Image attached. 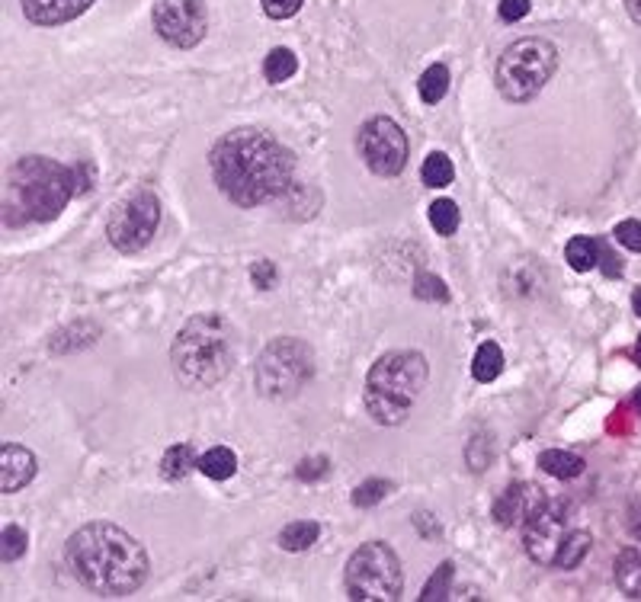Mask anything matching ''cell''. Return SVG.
Segmentation results:
<instances>
[{"mask_svg":"<svg viewBox=\"0 0 641 602\" xmlns=\"http://www.w3.org/2000/svg\"><path fill=\"white\" fill-rule=\"evenodd\" d=\"M590 545H593V538H590V532H581V529H574V532H568V538H565V545H561V551H558V558H555V567H561V570H574L577 564H581V561L587 558V551H590Z\"/></svg>","mask_w":641,"mask_h":602,"instance_id":"484cf974","label":"cell"},{"mask_svg":"<svg viewBox=\"0 0 641 602\" xmlns=\"http://www.w3.org/2000/svg\"><path fill=\"white\" fill-rule=\"evenodd\" d=\"M388 490H392V481H382V478H372L366 484H359L353 490V506H359V510H366V506H375V503H382L388 497Z\"/></svg>","mask_w":641,"mask_h":602,"instance_id":"f546056e","label":"cell"},{"mask_svg":"<svg viewBox=\"0 0 641 602\" xmlns=\"http://www.w3.org/2000/svg\"><path fill=\"white\" fill-rule=\"evenodd\" d=\"M77 193V180L71 167H61L49 157L29 154L20 157L7 173L4 186V221L10 228L45 225L58 218Z\"/></svg>","mask_w":641,"mask_h":602,"instance_id":"3957f363","label":"cell"},{"mask_svg":"<svg viewBox=\"0 0 641 602\" xmlns=\"http://www.w3.org/2000/svg\"><path fill=\"white\" fill-rule=\"evenodd\" d=\"M315 375V353L299 337H276L267 350L260 353L254 382L260 394L273 401L295 398Z\"/></svg>","mask_w":641,"mask_h":602,"instance_id":"52a82bcc","label":"cell"},{"mask_svg":"<svg viewBox=\"0 0 641 602\" xmlns=\"http://www.w3.org/2000/svg\"><path fill=\"white\" fill-rule=\"evenodd\" d=\"M600 263H603V273H606L609 279L622 276V260L616 257L613 250H609V244H606V241H600Z\"/></svg>","mask_w":641,"mask_h":602,"instance_id":"8d00e7d4","label":"cell"},{"mask_svg":"<svg viewBox=\"0 0 641 602\" xmlns=\"http://www.w3.org/2000/svg\"><path fill=\"white\" fill-rule=\"evenodd\" d=\"M26 545H29L26 532L17 526V522H10V526H4V532H0V561L4 564L20 561L26 554Z\"/></svg>","mask_w":641,"mask_h":602,"instance_id":"83f0119b","label":"cell"},{"mask_svg":"<svg viewBox=\"0 0 641 602\" xmlns=\"http://www.w3.org/2000/svg\"><path fill=\"white\" fill-rule=\"evenodd\" d=\"M71 574L100 596H129L148 580V551L113 522H87L68 538Z\"/></svg>","mask_w":641,"mask_h":602,"instance_id":"7a4b0ae2","label":"cell"},{"mask_svg":"<svg viewBox=\"0 0 641 602\" xmlns=\"http://www.w3.org/2000/svg\"><path fill=\"white\" fill-rule=\"evenodd\" d=\"M568 506L561 500L542 497L536 503V510L526 516L523 522V542H526V554L542 567H555V558L561 545L568 538Z\"/></svg>","mask_w":641,"mask_h":602,"instance_id":"8fae6325","label":"cell"},{"mask_svg":"<svg viewBox=\"0 0 641 602\" xmlns=\"http://www.w3.org/2000/svg\"><path fill=\"white\" fill-rule=\"evenodd\" d=\"M196 468L212 481H228L231 474L238 471V455H234L228 446H212L206 455H199Z\"/></svg>","mask_w":641,"mask_h":602,"instance_id":"ffe728a7","label":"cell"},{"mask_svg":"<svg viewBox=\"0 0 641 602\" xmlns=\"http://www.w3.org/2000/svg\"><path fill=\"white\" fill-rule=\"evenodd\" d=\"M635 401H638V407H641V391H638V398H635Z\"/></svg>","mask_w":641,"mask_h":602,"instance_id":"b9f144b4","label":"cell"},{"mask_svg":"<svg viewBox=\"0 0 641 602\" xmlns=\"http://www.w3.org/2000/svg\"><path fill=\"white\" fill-rule=\"evenodd\" d=\"M209 167L222 196L241 209H257L292 189L295 157L263 129H234L215 141Z\"/></svg>","mask_w":641,"mask_h":602,"instance_id":"6da1fadb","label":"cell"},{"mask_svg":"<svg viewBox=\"0 0 641 602\" xmlns=\"http://www.w3.org/2000/svg\"><path fill=\"white\" fill-rule=\"evenodd\" d=\"M318 535H321L318 522L299 519V522H289V526L279 532V545H283L286 551H308L318 542Z\"/></svg>","mask_w":641,"mask_h":602,"instance_id":"603a6c76","label":"cell"},{"mask_svg":"<svg viewBox=\"0 0 641 602\" xmlns=\"http://www.w3.org/2000/svg\"><path fill=\"white\" fill-rule=\"evenodd\" d=\"M616 241L622 247H629L635 253H641V221L629 218V221H619L616 225Z\"/></svg>","mask_w":641,"mask_h":602,"instance_id":"1f68e13d","label":"cell"},{"mask_svg":"<svg viewBox=\"0 0 641 602\" xmlns=\"http://www.w3.org/2000/svg\"><path fill=\"white\" fill-rule=\"evenodd\" d=\"M417 90H420V100H424L427 106H436L449 90V68L446 65H430L424 74H420Z\"/></svg>","mask_w":641,"mask_h":602,"instance_id":"cb8c5ba5","label":"cell"},{"mask_svg":"<svg viewBox=\"0 0 641 602\" xmlns=\"http://www.w3.org/2000/svg\"><path fill=\"white\" fill-rule=\"evenodd\" d=\"M632 356H635V362L641 366V337H638V343H635V350H632Z\"/></svg>","mask_w":641,"mask_h":602,"instance_id":"60d3db41","label":"cell"},{"mask_svg":"<svg viewBox=\"0 0 641 602\" xmlns=\"http://www.w3.org/2000/svg\"><path fill=\"white\" fill-rule=\"evenodd\" d=\"M161 228V199L148 186L132 189L113 205V215L106 221V237L119 253L145 250Z\"/></svg>","mask_w":641,"mask_h":602,"instance_id":"9c48e42d","label":"cell"},{"mask_svg":"<svg viewBox=\"0 0 641 602\" xmlns=\"http://www.w3.org/2000/svg\"><path fill=\"white\" fill-rule=\"evenodd\" d=\"M545 497V490H536L529 484H510L500 500L494 503V519L504 529H510L513 522H526V516L536 510V503Z\"/></svg>","mask_w":641,"mask_h":602,"instance_id":"5bb4252c","label":"cell"},{"mask_svg":"<svg viewBox=\"0 0 641 602\" xmlns=\"http://www.w3.org/2000/svg\"><path fill=\"white\" fill-rule=\"evenodd\" d=\"M295 71H299V58H295L292 49H273L267 58H263V77L276 87L292 81Z\"/></svg>","mask_w":641,"mask_h":602,"instance_id":"44dd1931","label":"cell"},{"mask_svg":"<svg viewBox=\"0 0 641 602\" xmlns=\"http://www.w3.org/2000/svg\"><path fill=\"white\" fill-rule=\"evenodd\" d=\"M250 279H254L257 289H273V282H276V266L270 260H257L254 266H250Z\"/></svg>","mask_w":641,"mask_h":602,"instance_id":"e575fe53","label":"cell"},{"mask_svg":"<svg viewBox=\"0 0 641 602\" xmlns=\"http://www.w3.org/2000/svg\"><path fill=\"white\" fill-rule=\"evenodd\" d=\"M565 257H568L574 273H590V269L600 266V241H597V237L577 234V237H571V241H568Z\"/></svg>","mask_w":641,"mask_h":602,"instance_id":"2e32d148","label":"cell"},{"mask_svg":"<svg viewBox=\"0 0 641 602\" xmlns=\"http://www.w3.org/2000/svg\"><path fill=\"white\" fill-rule=\"evenodd\" d=\"M327 468H331V462H327L324 455H315V458H305V462H299V468H295V474H299V481H318L327 474Z\"/></svg>","mask_w":641,"mask_h":602,"instance_id":"836d02e7","label":"cell"},{"mask_svg":"<svg viewBox=\"0 0 641 602\" xmlns=\"http://www.w3.org/2000/svg\"><path fill=\"white\" fill-rule=\"evenodd\" d=\"M632 535H635V538H641V513L632 519Z\"/></svg>","mask_w":641,"mask_h":602,"instance_id":"ab89813d","label":"cell"},{"mask_svg":"<svg viewBox=\"0 0 641 602\" xmlns=\"http://www.w3.org/2000/svg\"><path fill=\"white\" fill-rule=\"evenodd\" d=\"M414 295L424 298V301H446L449 298V289L443 279H436L430 273H420L417 282H414Z\"/></svg>","mask_w":641,"mask_h":602,"instance_id":"4dcf8cb0","label":"cell"},{"mask_svg":"<svg viewBox=\"0 0 641 602\" xmlns=\"http://www.w3.org/2000/svg\"><path fill=\"white\" fill-rule=\"evenodd\" d=\"M347 596L359 602H392L401 596V561L385 542L359 545L347 561Z\"/></svg>","mask_w":641,"mask_h":602,"instance_id":"ba28073f","label":"cell"},{"mask_svg":"<svg viewBox=\"0 0 641 602\" xmlns=\"http://www.w3.org/2000/svg\"><path fill=\"white\" fill-rule=\"evenodd\" d=\"M408 151V135L395 119L375 116L359 129V154L375 177H398L408 167Z\"/></svg>","mask_w":641,"mask_h":602,"instance_id":"30bf717a","label":"cell"},{"mask_svg":"<svg viewBox=\"0 0 641 602\" xmlns=\"http://www.w3.org/2000/svg\"><path fill=\"white\" fill-rule=\"evenodd\" d=\"M500 372H504V350H500L494 340H484L478 350H475V359H472L475 382L488 385V382H494Z\"/></svg>","mask_w":641,"mask_h":602,"instance_id":"d6986e66","label":"cell"},{"mask_svg":"<svg viewBox=\"0 0 641 602\" xmlns=\"http://www.w3.org/2000/svg\"><path fill=\"white\" fill-rule=\"evenodd\" d=\"M302 10V0H263V13L270 20H289Z\"/></svg>","mask_w":641,"mask_h":602,"instance_id":"d6a6232c","label":"cell"},{"mask_svg":"<svg viewBox=\"0 0 641 602\" xmlns=\"http://www.w3.org/2000/svg\"><path fill=\"white\" fill-rule=\"evenodd\" d=\"M234 359H238V334L218 311L193 314L180 327L174 350H170L177 382L190 391H209L225 382L234 369Z\"/></svg>","mask_w":641,"mask_h":602,"instance_id":"277c9868","label":"cell"},{"mask_svg":"<svg viewBox=\"0 0 641 602\" xmlns=\"http://www.w3.org/2000/svg\"><path fill=\"white\" fill-rule=\"evenodd\" d=\"M497 13H500V20H504V23H517L529 13V0H500Z\"/></svg>","mask_w":641,"mask_h":602,"instance_id":"d590c367","label":"cell"},{"mask_svg":"<svg viewBox=\"0 0 641 602\" xmlns=\"http://www.w3.org/2000/svg\"><path fill=\"white\" fill-rule=\"evenodd\" d=\"M154 33L174 49H193L209 33L206 0H154Z\"/></svg>","mask_w":641,"mask_h":602,"instance_id":"7c38bea8","label":"cell"},{"mask_svg":"<svg viewBox=\"0 0 641 602\" xmlns=\"http://www.w3.org/2000/svg\"><path fill=\"white\" fill-rule=\"evenodd\" d=\"M33 478H36V455L17 446V442H7L0 449V490L4 494H17Z\"/></svg>","mask_w":641,"mask_h":602,"instance_id":"4fadbf2b","label":"cell"},{"mask_svg":"<svg viewBox=\"0 0 641 602\" xmlns=\"http://www.w3.org/2000/svg\"><path fill=\"white\" fill-rule=\"evenodd\" d=\"M555 68H558V49L549 39H539V36L517 39L497 58L494 84L504 100L529 103L552 81Z\"/></svg>","mask_w":641,"mask_h":602,"instance_id":"8992f818","label":"cell"},{"mask_svg":"<svg viewBox=\"0 0 641 602\" xmlns=\"http://www.w3.org/2000/svg\"><path fill=\"white\" fill-rule=\"evenodd\" d=\"M632 308H635V314L641 318V285H638V289H635V295H632Z\"/></svg>","mask_w":641,"mask_h":602,"instance_id":"f35d334b","label":"cell"},{"mask_svg":"<svg viewBox=\"0 0 641 602\" xmlns=\"http://www.w3.org/2000/svg\"><path fill=\"white\" fill-rule=\"evenodd\" d=\"M427 359L414 350L385 353L366 375V410L375 423L395 426L411 414L427 385Z\"/></svg>","mask_w":641,"mask_h":602,"instance_id":"5b68a950","label":"cell"},{"mask_svg":"<svg viewBox=\"0 0 641 602\" xmlns=\"http://www.w3.org/2000/svg\"><path fill=\"white\" fill-rule=\"evenodd\" d=\"M93 4V0H20V7L26 13V20H33L36 26H61L71 23L74 17Z\"/></svg>","mask_w":641,"mask_h":602,"instance_id":"9a60e30c","label":"cell"},{"mask_svg":"<svg viewBox=\"0 0 641 602\" xmlns=\"http://www.w3.org/2000/svg\"><path fill=\"white\" fill-rule=\"evenodd\" d=\"M625 10H629V17L641 26V0H625Z\"/></svg>","mask_w":641,"mask_h":602,"instance_id":"74e56055","label":"cell"},{"mask_svg":"<svg viewBox=\"0 0 641 602\" xmlns=\"http://www.w3.org/2000/svg\"><path fill=\"white\" fill-rule=\"evenodd\" d=\"M539 468L545 474H552V478H561V481H571L577 478L587 465H584V458L581 455H574V452H565V449H549V452H542L539 455Z\"/></svg>","mask_w":641,"mask_h":602,"instance_id":"ac0fdd59","label":"cell"},{"mask_svg":"<svg viewBox=\"0 0 641 602\" xmlns=\"http://www.w3.org/2000/svg\"><path fill=\"white\" fill-rule=\"evenodd\" d=\"M452 577H456V564H452V561H443L440 567H436V574L424 583V593H420V599H424V602H433V599H449Z\"/></svg>","mask_w":641,"mask_h":602,"instance_id":"f1b7e54d","label":"cell"},{"mask_svg":"<svg viewBox=\"0 0 641 602\" xmlns=\"http://www.w3.org/2000/svg\"><path fill=\"white\" fill-rule=\"evenodd\" d=\"M616 586L629 599H641V554L635 548H625L616 558Z\"/></svg>","mask_w":641,"mask_h":602,"instance_id":"e0dca14e","label":"cell"},{"mask_svg":"<svg viewBox=\"0 0 641 602\" xmlns=\"http://www.w3.org/2000/svg\"><path fill=\"white\" fill-rule=\"evenodd\" d=\"M459 221H462L459 205L452 202V199H436V202L430 205V225H433L436 234L452 237V234L459 231Z\"/></svg>","mask_w":641,"mask_h":602,"instance_id":"4316f807","label":"cell"},{"mask_svg":"<svg viewBox=\"0 0 641 602\" xmlns=\"http://www.w3.org/2000/svg\"><path fill=\"white\" fill-rule=\"evenodd\" d=\"M420 180H424V186H430V189H443L456 180V167H452V161L443 151H433L424 161V167H420Z\"/></svg>","mask_w":641,"mask_h":602,"instance_id":"d4e9b609","label":"cell"},{"mask_svg":"<svg viewBox=\"0 0 641 602\" xmlns=\"http://www.w3.org/2000/svg\"><path fill=\"white\" fill-rule=\"evenodd\" d=\"M199 458H193V446L190 442H180V446H170L167 455H164V462H161V474H164V481H183L186 474H190L196 468Z\"/></svg>","mask_w":641,"mask_h":602,"instance_id":"7402d4cb","label":"cell"}]
</instances>
